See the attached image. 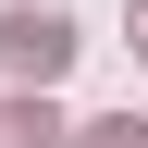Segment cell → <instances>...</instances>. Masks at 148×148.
Returning a JSON list of instances; mask_svg holds the SVG:
<instances>
[{
  "label": "cell",
  "mask_w": 148,
  "mask_h": 148,
  "mask_svg": "<svg viewBox=\"0 0 148 148\" xmlns=\"http://www.w3.org/2000/svg\"><path fill=\"white\" fill-rule=\"evenodd\" d=\"M62 62H74V12H49V0H12V12H0V74L49 86Z\"/></svg>",
  "instance_id": "1"
},
{
  "label": "cell",
  "mask_w": 148,
  "mask_h": 148,
  "mask_svg": "<svg viewBox=\"0 0 148 148\" xmlns=\"http://www.w3.org/2000/svg\"><path fill=\"white\" fill-rule=\"evenodd\" d=\"M0 148H62V111H49V99H12V111H0Z\"/></svg>",
  "instance_id": "2"
},
{
  "label": "cell",
  "mask_w": 148,
  "mask_h": 148,
  "mask_svg": "<svg viewBox=\"0 0 148 148\" xmlns=\"http://www.w3.org/2000/svg\"><path fill=\"white\" fill-rule=\"evenodd\" d=\"M86 148H148V123H136V111H111V123H86Z\"/></svg>",
  "instance_id": "3"
},
{
  "label": "cell",
  "mask_w": 148,
  "mask_h": 148,
  "mask_svg": "<svg viewBox=\"0 0 148 148\" xmlns=\"http://www.w3.org/2000/svg\"><path fill=\"white\" fill-rule=\"evenodd\" d=\"M136 49H148V0H136Z\"/></svg>",
  "instance_id": "4"
}]
</instances>
